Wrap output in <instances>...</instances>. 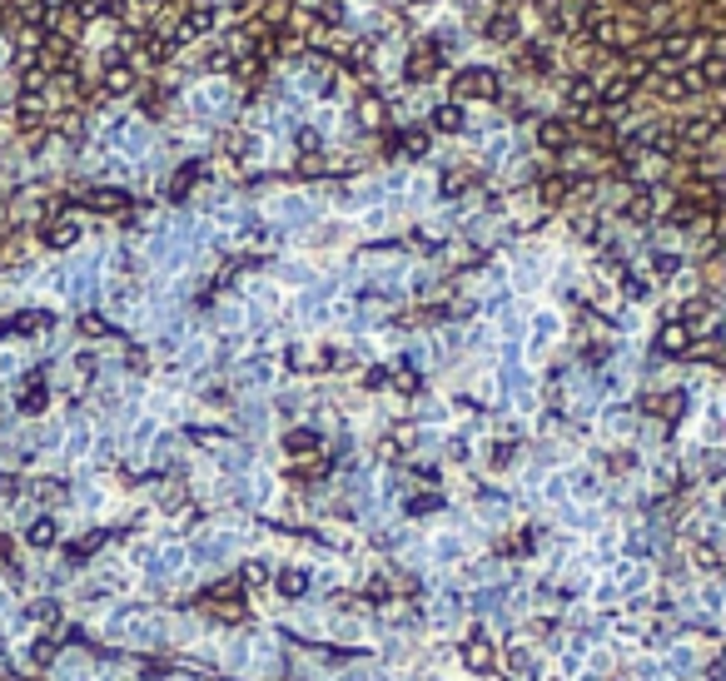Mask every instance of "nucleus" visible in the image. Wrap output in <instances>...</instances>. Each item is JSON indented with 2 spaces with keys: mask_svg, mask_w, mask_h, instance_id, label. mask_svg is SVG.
Here are the masks:
<instances>
[{
  "mask_svg": "<svg viewBox=\"0 0 726 681\" xmlns=\"http://www.w3.org/2000/svg\"><path fill=\"white\" fill-rule=\"evenodd\" d=\"M50 522H35V527H31V543H50Z\"/></svg>",
  "mask_w": 726,
  "mask_h": 681,
  "instance_id": "obj_5",
  "label": "nucleus"
},
{
  "mask_svg": "<svg viewBox=\"0 0 726 681\" xmlns=\"http://www.w3.org/2000/svg\"><path fill=\"white\" fill-rule=\"evenodd\" d=\"M105 90L110 95H129V90H135V65L120 60V55H110L105 60Z\"/></svg>",
  "mask_w": 726,
  "mask_h": 681,
  "instance_id": "obj_1",
  "label": "nucleus"
},
{
  "mask_svg": "<svg viewBox=\"0 0 726 681\" xmlns=\"http://www.w3.org/2000/svg\"><path fill=\"white\" fill-rule=\"evenodd\" d=\"M75 239H80V229H75V224H55V229H45V244H55V249H65V244H75Z\"/></svg>",
  "mask_w": 726,
  "mask_h": 681,
  "instance_id": "obj_3",
  "label": "nucleus"
},
{
  "mask_svg": "<svg viewBox=\"0 0 726 681\" xmlns=\"http://www.w3.org/2000/svg\"><path fill=\"white\" fill-rule=\"evenodd\" d=\"M90 204H95V209H120V204H125V194H110V190H100V194H90Z\"/></svg>",
  "mask_w": 726,
  "mask_h": 681,
  "instance_id": "obj_4",
  "label": "nucleus"
},
{
  "mask_svg": "<svg viewBox=\"0 0 726 681\" xmlns=\"http://www.w3.org/2000/svg\"><path fill=\"white\" fill-rule=\"evenodd\" d=\"M15 125H21V129H40L45 125V100L40 95H21V105H15Z\"/></svg>",
  "mask_w": 726,
  "mask_h": 681,
  "instance_id": "obj_2",
  "label": "nucleus"
}]
</instances>
